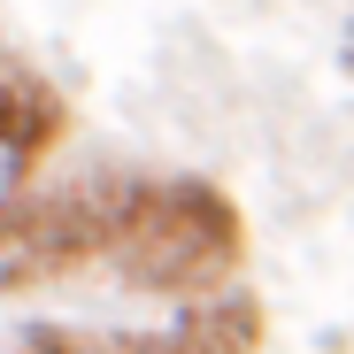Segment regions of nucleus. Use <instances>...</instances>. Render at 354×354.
Wrapping results in <instances>:
<instances>
[{"instance_id": "obj_3", "label": "nucleus", "mask_w": 354, "mask_h": 354, "mask_svg": "<svg viewBox=\"0 0 354 354\" xmlns=\"http://www.w3.org/2000/svg\"><path fill=\"white\" fill-rule=\"evenodd\" d=\"M154 354H262V308L254 292H201L169 331H154Z\"/></svg>"}, {"instance_id": "obj_1", "label": "nucleus", "mask_w": 354, "mask_h": 354, "mask_svg": "<svg viewBox=\"0 0 354 354\" xmlns=\"http://www.w3.org/2000/svg\"><path fill=\"white\" fill-rule=\"evenodd\" d=\"M247 254V223L208 177H169V185H139L131 216L115 223L108 262L139 292H169V301H201V292L231 285Z\"/></svg>"}, {"instance_id": "obj_2", "label": "nucleus", "mask_w": 354, "mask_h": 354, "mask_svg": "<svg viewBox=\"0 0 354 354\" xmlns=\"http://www.w3.org/2000/svg\"><path fill=\"white\" fill-rule=\"evenodd\" d=\"M62 131V100H54L31 70L0 62V239L24 216V201L39 193V154Z\"/></svg>"}]
</instances>
